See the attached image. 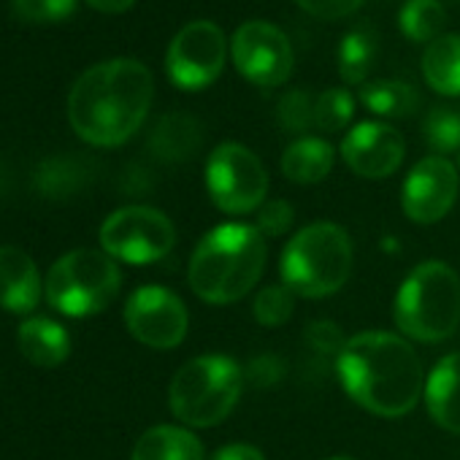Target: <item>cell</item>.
Masks as SVG:
<instances>
[{"label": "cell", "instance_id": "cell-1", "mask_svg": "<svg viewBox=\"0 0 460 460\" xmlns=\"http://www.w3.org/2000/svg\"><path fill=\"white\" fill-rule=\"evenodd\" d=\"M152 95L155 82L144 63L119 58L93 66L71 87V128L93 146H119L144 125Z\"/></svg>", "mask_w": 460, "mask_h": 460}, {"label": "cell", "instance_id": "cell-2", "mask_svg": "<svg viewBox=\"0 0 460 460\" xmlns=\"http://www.w3.org/2000/svg\"><path fill=\"white\" fill-rule=\"evenodd\" d=\"M339 376L352 401L379 417H403L422 393L417 352L398 336L358 333L339 352Z\"/></svg>", "mask_w": 460, "mask_h": 460}, {"label": "cell", "instance_id": "cell-3", "mask_svg": "<svg viewBox=\"0 0 460 460\" xmlns=\"http://www.w3.org/2000/svg\"><path fill=\"white\" fill-rule=\"evenodd\" d=\"M266 271V242L252 225H219L195 247L190 288L206 304H234L244 298Z\"/></svg>", "mask_w": 460, "mask_h": 460}, {"label": "cell", "instance_id": "cell-4", "mask_svg": "<svg viewBox=\"0 0 460 460\" xmlns=\"http://www.w3.org/2000/svg\"><path fill=\"white\" fill-rule=\"evenodd\" d=\"M282 279L304 298H325L349 279L352 242L333 222H314L298 230L282 252Z\"/></svg>", "mask_w": 460, "mask_h": 460}, {"label": "cell", "instance_id": "cell-5", "mask_svg": "<svg viewBox=\"0 0 460 460\" xmlns=\"http://www.w3.org/2000/svg\"><path fill=\"white\" fill-rule=\"evenodd\" d=\"M395 323L417 341H444L460 323V279L441 261L420 263L395 296Z\"/></svg>", "mask_w": 460, "mask_h": 460}, {"label": "cell", "instance_id": "cell-6", "mask_svg": "<svg viewBox=\"0 0 460 460\" xmlns=\"http://www.w3.org/2000/svg\"><path fill=\"white\" fill-rule=\"evenodd\" d=\"M242 398V368L225 355H200L184 363L168 390L176 420L192 428L222 422Z\"/></svg>", "mask_w": 460, "mask_h": 460}, {"label": "cell", "instance_id": "cell-7", "mask_svg": "<svg viewBox=\"0 0 460 460\" xmlns=\"http://www.w3.org/2000/svg\"><path fill=\"white\" fill-rule=\"evenodd\" d=\"M122 285L119 266L101 250H74L47 274L44 293L66 317H93L111 306Z\"/></svg>", "mask_w": 460, "mask_h": 460}, {"label": "cell", "instance_id": "cell-8", "mask_svg": "<svg viewBox=\"0 0 460 460\" xmlns=\"http://www.w3.org/2000/svg\"><path fill=\"white\" fill-rule=\"evenodd\" d=\"M176 242L173 222L152 206H125L106 217L101 247L122 263L146 266L163 261Z\"/></svg>", "mask_w": 460, "mask_h": 460}, {"label": "cell", "instance_id": "cell-9", "mask_svg": "<svg viewBox=\"0 0 460 460\" xmlns=\"http://www.w3.org/2000/svg\"><path fill=\"white\" fill-rule=\"evenodd\" d=\"M206 187L214 206L225 214H250L269 192V173L252 149L227 141L208 155Z\"/></svg>", "mask_w": 460, "mask_h": 460}, {"label": "cell", "instance_id": "cell-10", "mask_svg": "<svg viewBox=\"0 0 460 460\" xmlns=\"http://www.w3.org/2000/svg\"><path fill=\"white\" fill-rule=\"evenodd\" d=\"M225 66V36L214 22H190L165 55L168 79L187 93L208 87Z\"/></svg>", "mask_w": 460, "mask_h": 460}, {"label": "cell", "instance_id": "cell-11", "mask_svg": "<svg viewBox=\"0 0 460 460\" xmlns=\"http://www.w3.org/2000/svg\"><path fill=\"white\" fill-rule=\"evenodd\" d=\"M230 55L239 74L258 87H279L293 74V47L288 36L269 22H247L234 33Z\"/></svg>", "mask_w": 460, "mask_h": 460}, {"label": "cell", "instance_id": "cell-12", "mask_svg": "<svg viewBox=\"0 0 460 460\" xmlns=\"http://www.w3.org/2000/svg\"><path fill=\"white\" fill-rule=\"evenodd\" d=\"M187 309L181 298L165 288H138L125 304V325L130 336L152 349H173L187 336Z\"/></svg>", "mask_w": 460, "mask_h": 460}, {"label": "cell", "instance_id": "cell-13", "mask_svg": "<svg viewBox=\"0 0 460 460\" xmlns=\"http://www.w3.org/2000/svg\"><path fill=\"white\" fill-rule=\"evenodd\" d=\"M457 168L438 155L420 160L403 181V211L411 222L430 225L438 222L457 198Z\"/></svg>", "mask_w": 460, "mask_h": 460}, {"label": "cell", "instance_id": "cell-14", "mask_svg": "<svg viewBox=\"0 0 460 460\" xmlns=\"http://www.w3.org/2000/svg\"><path fill=\"white\" fill-rule=\"evenodd\" d=\"M403 138L393 125L360 122L341 141L344 163L363 179H385L398 171L403 160Z\"/></svg>", "mask_w": 460, "mask_h": 460}, {"label": "cell", "instance_id": "cell-15", "mask_svg": "<svg viewBox=\"0 0 460 460\" xmlns=\"http://www.w3.org/2000/svg\"><path fill=\"white\" fill-rule=\"evenodd\" d=\"M41 277L36 261L20 247H0V309L31 314L41 301Z\"/></svg>", "mask_w": 460, "mask_h": 460}, {"label": "cell", "instance_id": "cell-16", "mask_svg": "<svg viewBox=\"0 0 460 460\" xmlns=\"http://www.w3.org/2000/svg\"><path fill=\"white\" fill-rule=\"evenodd\" d=\"M428 414L452 433H460V352H452L436 363L425 382Z\"/></svg>", "mask_w": 460, "mask_h": 460}, {"label": "cell", "instance_id": "cell-17", "mask_svg": "<svg viewBox=\"0 0 460 460\" xmlns=\"http://www.w3.org/2000/svg\"><path fill=\"white\" fill-rule=\"evenodd\" d=\"M17 341H20V352L25 355V360L39 368H55L71 355L68 331L49 317L25 320L20 325Z\"/></svg>", "mask_w": 460, "mask_h": 460}, {"label": "cell", "instance_id": "cell-18", "mask_svg": "<svg viewBox=\"0 0 460 460\" xmlns=\"http://www.w3.org/2000/svg\"><path fill=\"white\" fill-rule=\"evenodd\" d=\"M130 460H203V447L184 428L155 425L136 441Z\"/></svg>", "mask_w": 460, "mask_h": 460}, {"label": "cell", "instance_id": "cell-19", "mask_svg": "<svg viewBox=\"0 0 460 460\" xmlns=\"http://www.w3.org/2000/svg\"><path fill=\"white\" fill-rule=\"evenodd\" d=\"M200 138L203 136H200V125L195 117L165 114L157 119V125L149 136V146L160 160L179 163V160H187L200 146Z\"/></svg>", "mask_w": 460, "mask_h": 460}, {"label": "cell", "instance_id": "cell-20", "mask_svg": "<svg viewBox=\"0 0 460 460\" xmlns=\"http://www.w3.org/2000/svg\"><path fill=\"white\" fill-rule=\"evenodd\" d=\"M333 168V146L323 138H298L282 155V173L296 184H317Z\"/></svg>", "mask_w": 460, "mask_h": 460}, {"label": "cell", "instance_id": "cell-21", "mask_svg": "<svg viewBox=\"0 0 460 460\" xmlns=\"http://www.w3.org/2000/svg\"><path fill=\"white\" fill-rule=\"evenodd\" d=\"M422 76L438 95H460V36H438L428 44Z\"/></svg>", "mask_w": 460, "mask_h": 460}, {"label": "cell", "instance_id": "cell-22", "mask_svg": "<svg viewBox=\"0 0 460 460\" xmlns=\"http://www.w3.org/2000/svg\"><path fill=\"white\" fill-rule=\"evenodd\" d=\"M376 33L371 28H355L344 36L339 47V74L347 84H363L376 60Z\"/></svg>", "mask_w": 460, "mask_h": 460}, {"label": "cell", "instance_id": "cell-23", "mask_svg": "<svg viewBox=\"0 0 460 460\" xmlns=\"http://www.w3.org/2000/svg\"><path fill=\"white\" fill-rule=\"evenodd\" d=\"M360 101L379 117H409L420 106V95L406 82H371L363 84Z\"/></svg>", "mask_w": 460, "mask_h": 460}, {"label": "cell", "instance_id": "cell-24", "mask_svg": "<svg viewBox=\"0 0 460 460\" xmlns=\"http://www.w3.org/2000/svg\"><path fill=\"white\" fill-rule=\"evenodd\" d=\"M401 31L409 41H436L447 25V12L438 0H409L401 9Z\"/></svg>", "mask_w": 460, "mask_h": 460}, {"label": "cell", "instance_id": "cell-25", "mask_svg": "<svg viewBox=\"0 0 460 460\" xmlns=\"http://www.w3.org/2000/svg\"><path fill=\"white\" fill-rule=\"evenodd\" d=\"M422 133L433 152L441 155L460 152V109H449V106L433 109L425 117Z\"/></svg>", "mask_w": 460, "mask_h": 460}, {"label": "cell", "instance_id": "cell-26", "mask_svg": "<svg viewBox=\"0 0 460 460\" xmlns=\"http://www.w3.org/2000/svg\"><path fill=\"white\" fill-rule=\"evenodd\" d=\"M355 114V101L347 90H328L317 95L314 103V128L323 133H336L341 130Z\"/></svg>", "mask_w": 460, "mask_h": 460}, {"label": "cell", "instance_id": "cell-27", "mask_svg": "<svg viewBox=\"0 0 460 460\" xmlns=\"http://www.w3.org/2000/svg\"><path fill=\"white\" fill-rule=\"evenodd\" d=\"M296 309V293L288 285H271L263 288L255 298V320L266 328H277L293 317Z\"/></svg>", "mask_w": 460, "mask_h": 460}, {"label": "cell", "instance_id": "cell-28", "mask_svg": "<svg viewBox=\"0 0 460 460\" xmlns=\"http://www.w3.org/2000/svg\"><path fill=\"white\" fill-rule=\"evenodd\" d=\"M314 103L317 98L306 90L288 93L277 106L279 125L290 133H306L309 128H314Z\"/></svg>", "mask_w": 460, "mask_h": 460}, {"label": "cell", "instance_id": "cell-29", "mask_svg": "<svg viewBox=\"0 0 460 460\" xmlns=\"http://www.w3.org/2000/svg\"><path fill=\"white\" fill-rule=\"evenodd\" d=\"M76 9V0H14V12L28 22H60Z\"/></svg>", "mask_w": 460, "mask_h": 460}, {"label": "cell", "instance_id": "cell-30", "mask_svg": "<svg viewBox=\"0 0 460 460\" xmlns=\"http://www.w3.org/2000/svg\"><path fill=\"white\" fill-rule=\"evenodd\" d=\"M293 219H296V211H293V206H290L288 200H269V203H263V208H261L258 230H261L263 236L277 239V236L285 234V230H290Z\"/></svg>", "mask_w": 460, "mask_h": 460}, {"label": "cell", "instance_id": "cell-31", "mask_svg": "<svg viewBox=\"0 0 460 460\" xmlns=\"http://www.w3.org/2000/svg\"><path fill=\"white\" fill-rule=\"evenodd\" d=\"M306 341L317 349V352H341L347 347V339L341 333V328L331 320H314L306 328Z\"/></svg>", "mask_w": 460, "mask_h": 460}, {"label": "cell", "instance_id": "cell-32", "mask_svg": "<svg viewBox=\"0 0 460 460\" xmlns=\"http://www.w3.org/2000/svg\"><path fill=\"white\" fill-rule=\"evenodd\" d=\"M296 4L317 20H344L355 14L366 0H296Z\"/></svg>", "mask_w": 460, "mask_h": 460}, {"label": "cell", "instance_id": "cell-33", "mask_svg": "<svg viewBox=\"0 0 460 460\" xmlns=\"http://www.w3.org/2000/svg\"><path fill=\"white\" fill-rule=\"evenodd\" d=\"M211 460H266L261 449L250 447V444H227L222 449H217L211 455Z\"/></svg>", "mask_w": 460, "mask_h": 460}, {"label": "cell", "instance_id": "cell-34", "mask_svg": "<svg viewBox=\"0 0 460 460\" xmlns=\"http://www.w3.org/2000/svg\"><path fill=\"white\" fill-rule=\"evenodd\" d=\"M87 4L93 9L103 12V14H122V12H128L136 4V0H87Z\"/></svg>", "mask_w": 460, "mask_h": 460}, {"label": "cell", "instance_id": "cell-35", "mask_svg": "<svg viewBox=\"0 0 460 460\" xmlns=\"http://www.w3.org/2000/svg\"><path fill=\"white\" fill-rule=\"evenodd\" d=\"M331 460H349V457H331Z\"/></svg>", "mask_w": 460, "mask_h": 460}]
</instances>
